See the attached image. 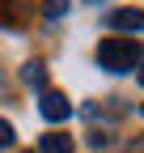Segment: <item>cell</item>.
<instances>
[{
  "label": "cell",
  "instance_id": "1",
  "mask_svg": "<svg viewBox=\"0 0 144 153\" xmlns=\"http://www.w3.org/2000/svg\"><path fill=\"white\" fill-rule=\"evenodd\" d=\"M140 60H144V55H140L136 38H106V43L98 47V64L106 72H132Z\"/></svg>",
  "mask_w": 144,
  "mask_h": 153
},
{
  "label": "cell",
  "instance_id": "2",
  "mask_svg": "<svg viewBox=\"0 0 144 153\" xmlns=\"http://www.w3.org/2000/svg\"><path fill=\"white\" fill-rule=\"evenodd\" d=\"M38 111H43V119L60 123V119H68V115H72V102L64 98L60 89H43V102H38Z\"/></svg>",
  "mask_w": 144,
  "mask_h": 153
},
{
  "label": "cell",
  "instance_id": "3",
  "mask_svg": "<svg viewBox=\"0 0 144 153\" xmlns=\"http://www.w3.org/2000/svg\"><path fill=\"white\" fill-rule=\"evenodd\" d=\"M110 26L115 30H144V13L140 9H119V13H110Z\"/></svg>",
  "mask_w": 144,
  "mask_h": 153
},
{
  "label": "cell",
  "instance_id": "4",
  "mask_svg": "<svg viewBox=\"0 0 144 153\" xmlns=\"http://www.w3.org/2000/svg\"><path fill=\"white\" fill-rule=\"evenodd\" d=\"M43 153H72V136H64V132H47V136H43Z\"/></svg>",
  "mask_w": 144,
  "mask_h": 153
},
{
  "label": "cell",
  "instance_id": "5",
  "mask_svg": "<svg viewBox=\"0 0 144 153\" xmlns=\"http://www.w3.org/2000/svg\"><path fill=\"white\" fill-rule=\"evenodd\" d=\"M21 81L43 89V85H47V68H43V64H26V68H21Z\"/></svg>",
  "mask_w": 144,
  "mask_h": 153
},
{
  "label": "cell",
  "instance_id": "6",
  "mask_svg": "<svg viewBox=\"0 0 144 153\" xmlns=\"http://www.w3.org/2000/svg\"><path fill=\"white\" fill-rule=\"evenodd\" d=\"M9 145H13V123L0 119V149H9Z\"/></svg>",
  "mask_w": 144,
  "mask_h": 153
},
{
  "label": "cell",
  "instance_id": "7",
  "mask_svg": "<svg viewBox=\"0 0 144 153\" xmlns=\"http://www.w3.org/2000/svg\"><path fill=\"white\" fill-rule=\"evenodd\" d=\"M43 9L55 17V13H64V9H68V0H43Z\"/></svg>",
  "mask_w": 144,
  "mask_h": 153
},
{
  "label": "cell",
  "instance_id": "8",
  "mask_svg": "<svg viewBox=\"0 0 144 153\" xmlns=\"http://www.w3.org/2000/svg\"><path fill=\"white\" fill-rule=\"evenodd\" d=\"M0 17H4V22H13V9H9V0H0Z\"/></svg>",
  "mask_w": 144,
  "mask_h": 153
},
{
  "label": "cell",
  "instance_id": "9",
  "mask_svg": "<svg viewBox=\"0 0 144 153\" xmlns=\"http://www.w3.org/2000/svg\"><path fill=\"white\" fill-rule=\"evenodd\" d=\"M140 81H144V60H140Z\"/></svg>",
  "mask_w": 144,
  "mask_h": 153
},
{
  "label": "cell",
  "instance_id": "10",
  "mask_svg": "<svg viewBox=\"0 0 144 153\" xmlns=\"http://www.w3.org/2000/svg\"><path fill=\"white\" fill-rule=\"evenodd\" d=\"M140 115H144V102H140Z\"/></svg>",
  "mask_w": 144,
  "mask_h": 153
}]
</instances>
